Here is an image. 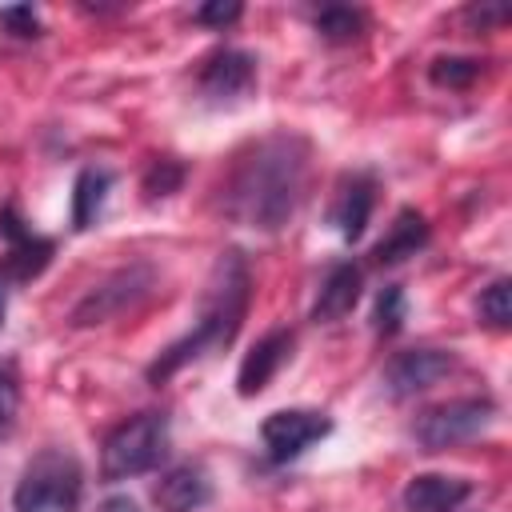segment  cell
I'll list each match as a JSON object with an SVG mask.
<instances>
[{
    "label": "cell",
    "mask_w": 512,
    "mask_h": 512,
    "mask_svg": "<svg viewBox=\"0 0 512 512\" xmlns=\"http://www.w3.org/2000/svg\"><path fill=\"white\" fill-rule=\"evenodd\" d=\"M16 408H20V380H16V368H12V364H0V432L12 428Z\"/></svg>",
    "instance_id": "obj_23"
},
{
    "label": "cell",
    "mask_w": 512,
    "mask_h": 512,
    "mask_svg": "<svg viewBox=\"0 0 512 512\" xmlns=\"http://www.w3.org/2000/svg\"><path fill=\"white\" fill-rule=\"evenodd\" d=\"M0 24H8L16 36H40V16L32 4H12V8H0Z\"/></svg>",
    "instance_id": "obj_24"
},
{
    "label": "cell",
    "mask_w": 512,
    "mask_h": 512,
    "mask_svg": "<svg viewBox=\"0 0 512 512\" xmlns=\"http://www.w3.org/2000/svg\"><path fill=\"white\" fill-rule=\"evenodd\" d=\"M496 416V404L488 396H464V400H448V404H436L428 412L416 416L412 424V440L424 448V452H444V448H456L464 440H476Z\"/></svg>",
    "instance_id": "obj_5"
},
{
    "label": "cell",
    "mask_w": 512,
    "mask_h": 512,
    "mask_svg": "<svg viewBox=\"0 0 512 512\" xmlns=\"http://www.w3.org/2000/svg\"><path fill=\"white\" fill-rule=\"evenodd\" d=\"M4 312H8V288H4V280H0V320H4Z\"/></svg>",
    "instance_id": "obj_28"
},
{
    "label": "cell",
    "mask_w": 512,
    "mask_h": 512,
    "mask_svg": "<svg viewBox=\"0 0 512 512\" xmlns=\"http://www.w3.org/2000/svg\"><path fill=\"white\" fill-rule=\"evenodd\" d=\"M180 184H184V164L172 160V156L152 160L148 172H144V192H148V200H156V196H172Z\"/></svg>",
    "instance_id": "obj_22"
},
{
    "label": "cell",
    "mask_w": 512,
    "mask_h": 512,
    "mask_svg": "<svg viewBox=\"0 0 512 512\" xmlns=\"http://www.w3.org/2000/svg\"><path fill=\"white\" fill-rule=\"evenodd\" d=\"M152 288V268L148 264H128L120 272H112L104 284H96L76 308H72V324L88 328V324H104L120 312H128L132 304H140Z\"/></svg>",
    "instance_id": "obj_6"
},
{
    "label": "cell",
    "mask_w": 512,
    "mask_h": 512,
    "mask_svg": "<svg viewBox=\"0 0 512 512\" xmlns=\"http://www.w3.org/2000/svg\"><path fill=\"white\" fill-rule=\"evenodd\" d=\"M292 332L288 328H276V332H268V336H260L248 352H244V360H240V372H236V392L240 396H260L268 384H272V376L280 372V364L292 356Z\"/></svg>",
    "instance_id": "obj_11"
},
{
    "label": "cell",
    "mask_w": 512,
    "mask_h": 512,
    "mask_svg": "<svg viewBox=\"0 0 512 512\" xmlns=\"http://www.w3.org/2000/svg\"><path fill=\"white\" fill-rule=\"evenodd\" d=\"M408 320V300H404V288L400 284H384L380 296H376V308H372V328L376 336H396Z\"/></svg>",
    "instance_id": "obj_18"
},
{
    "label": "cell",
    "mask_w": 512,
    "mask_h": 512,
    "mask_svg": "<svg viewBox=\"0 0 512 512\" xmlns=\"http://www.w3.org/2000/svg\"><path fill=\"white\" fill-rule=\"evenodd\" d=\"M464 20L476 32H488L492 24H504L508 20V4H472V8H464Z\"/></svg>",
    "instance_id": "obj_26"
},
{
    "label": "cell",
    "mask_w": 512,
    "mask_h": 512,
    "mask_svg": "<svg viewBox=\"0 0 512 512\" xmlns=\"http://www.w3.org/2000/svg\"><path fill=\"white\" fill-rule=\"evenodd\" d=\"M480 60H472V56H440V60H432V68H428V80L436 84V88H468L476 76H480Z\"/></svg>",
    "instance_id": "obj_20"
},
{
    "label": "cell",
    "mask_w": 512,
    "mask_h": 512,
    "mask_svg": "<svg viewBox=\"0 0 512 512\" xmlns=\"http://www.w3.org/2000/svg\"><path fill=\"white\" fill-rule=\"evenodd\" d=\"M0 236L8 240V256H4V276L12 280H32L48 268L52 260V240L36 236L20 216L16 208H0Z\"/></svg>",
    "instance_id": "obj_10"
},
{
    "label": "cell",
    "mask_w": 512,
    "mask_h": 512,
    "mask_svg": "<svg viewBox=\"0 0 512 512\" xmlns=\"http://www.w3.org/2000/svg\"><path fill=\"white\" fill-rule=\"evenodd\" d=\"M456 368V356L444 352V348H408V352H396L384 368V388L404 400V396H416L424 388H432L436 380H444L448 372Z\"/></svg>",
    "instance_id": "obj_8"
},
{
    "label": "cell",
    "mask_w": 512,
    "mask_h": 512,
    "mask_svg": "<svg viewBox=\"0 0 512 512\" xmlns=\"http://www.w3.org/2000/svg\"><path fill=\"white\" fill-rule=\"evenodd\" d=\"M252 84H256V56H248L240 48H220L200 68V92L212 104L240 100L252 92Z\"/></svg>",
    "instance_id": "obj_9"
},
{
    "label": "cell",
    "mask_w": 512,
    "mask_h": 512,
    "mask_svg": "<svg viewBox=\"0 0 512 512\" xmlns=\"http://www.w3.org/2000/svg\"><path fill=\"white\" fill-rule=\"evenodd\" d=\"M476 312H480L484 324H492V328H508V324H512V280H508V276L492 280V284L480 292Z\"/></svg>",
    "instance_id": "obj_21"
},
{
    "label": "cell",
    "mask_w": 512,
    "mask_h": 512,
    "mask_svg": "<svg viewBox=\"0 0 512 512\" xmlns=\"http://www.w3.org/2000/svg\"><path fill=\"white\" fill-rule=\"evenodd\" d=\"M360 288H364V272L352 264V260H340L328 268L324 284H320V296L312 304V320L316 324H332V320H344L356 300H360Z\"/></svg>",
    "instance_id": "obj_14"
},
{
    "label": "cell",
    "mask_w": 512,
    "mask_h": 512,
    "mask_svg": "<svg viewBox=\"0 0 512 512\" xmlns=\"http://www.w3.org/2000/svg\"><path fill=\"white\" fill-rule=\"evenodd\" d=\"M304 184H308V140H300L296 132H272L236 160L220 196L232 220L276 232L292 220Z\"/></svg>",
    "instance_id": "obj_1"
},
{
    "label": "cell",
    "mask_w": 512,
    "mask_h": 512,
    "mask_svg": "<svg viewBox=\"0 0 512 512\" xmlns=\"http://www.w3.org/2000/svg\"><path fill=\"white\" fill-rule=\"evenodd\" d=\"M468 496H472V480L424 472V476H412V480H408V488H404V508H408V512H456Z\"/></svg>",
    "instance_id": "obj_15"
},
{
    "label": "cell",
    "mask_w": 512,
    "mask_h": 512,
    "mask_svg": "<svg viewBox=\"0 0 512 512\" xmlns=\"http://www.w3.org/2000/svg\"><path fill=\"white\" fill-rule=\"evenodd\" d=\"M424 244H428V220L416 208H400L392 228H388V236L372 248V260L376 264H396L404 256H416Z\"/></svg>",
    "instance_id": "obj_16"
},
{
    "label": "cell",
    "mask_w": 512,
    "mask_h": 512,
    "mask_svg": "<svg viewBox=\"0 0 512 512\" xmlns=\"http://www.w3.org/2000/svg\"><path fill=\"white\" fill-rule=\"evenodd\" d=\"M152 500L160 512H196L212 500V480L200 464H176L156 480Z\"/></svg>",
    "instance_id": "obj_12"
},
{
    "label": "cell",
    "mask_w": 512,
    "mask_h": 512,
    "mask_svg": "<svg viewBox=\"0 0 512 512\" xmlns=\"http://www.w3.org/2000/svg\"><path fill=\"white\" fill-rule=\"evenodd\" d=\"M112 188V172L108 168H84L72 184V228H92V220L100 216L104 200Z\"/></svg>",
    "instance_id": "obj_17"
},
{
    "label": "cell",
    "mask_w": 512,
    "mask_h": 512,
    "mask_svg": "<svg viewBox=\"0 0 512 512\" xmlns=\"http://www.w3.org/2000/svg\"><path fill=\"white\" fill-rule=\"evenodd\" d=\"M100 512H136V504H132L128 496H112V500L100 504Z\"/></svg>",
    "instance_id": "obj_27"
},
{
    "label": "cell",
    "mask_w": 512,
    "mask_h": 512,
    "mask_svg": "<svg viewBox=\"0 0 512 512\" xmlns=\"http://www.w3.org/2000/svg\"><path fill=\"white\" fill-rule=\"evenodd\" d=\"M248 296H252V276H248V264L240 252H220L212 276H208V288H204V300H200V316H196V328L188 336H180L176 344H168L152 364H148V384H164L168 376H176L184 364L200 360L204 352H216V348H228L244 324V312H248Z\"/></svg>",
    "instance_id": "obj_2"
},
{
    "label": "cell",
    "mask_w": 512,
    "mask_h": 512,
    "mask_svg": "<svg viewBox=\"0 0 512 512\" xmlns=\"http://www.w3.org/2000/svg\"><path fill=\"white\" fill-rule=\"evenodd\" d=\"M328 432H332V420L324 412H312V408H280L260 424V440L276 464L296 460L304 448H312Z\"/></svg>",
    "instance_id": "obj_7"
},
{
    "label": "cell",
    "mask_w": 512,
    "mask_h": 512,
    "mask_svg": "<svg viewBox=\"0 0 512 512\" xmlns=\"http://www.w3.org/2000/svg\"><path fill=\"white\" fill-rule=\"evenodd\" d=\"M372 204H376V180L368 172H352L344 176L340 192H336V204H332V224L340 228V236L352 244L364 236L368 228V216H372Z\"/></svg>",
    "instance_id": "obj_13"
},
{
    "label": "cell",
    "mask_w": 512,
    "mask_h": 512,
    "mask_svg": "<svg viewBox=\"0 0 512 512\" xmlns=\"http://www.w3.org/2000/svg\"><path fill=\"white\" fill-rule=\"evenodd\" d=\"M80 496H84L80 460L64 448H44L20 472L12 488V508L16 512H76Z\"/></svg>",
    "instance_id": "obj_3"
},
{
    "label": "cell",
    "mask_w": 512,
    "mask_h": 512,
    "mask_svg": "<svg viewBox=\"0 0 512 512\" xmlns=\"http://www.w3.org/2000/svg\"><path fill=\"white\" fill-rule=\"evenodd\" d=\"M240 4L236 0H212V4H200L196 8V20L200 24H212V28H228V24H236L240 20Z\"/></svg>",
    "instance_id": "obj_25"
},
{
    "label": "cell",
    "mask_w": 512,
    "mask_h": 512,
    "mask_svg": "<svg viewBox=\"0 0 512 512\" xmlns=\"http://www.w3.org/2000/svg\"><path fill=\"white\" fill-rule=\"evenodd\" d=\"M168 456V416L164 412H140L124 424H116L100 448V472L104 480H132Z\"/></svg>",
    "instance_id": "obj_4"
},
{
    "label": "cell",
    "mask_w": 512,
    "mask_h": 512,
    "mask_svg": "<svg viewBox=\"0 0 512 512\" xmlns=\"http://www.w3.org/2000/svg\"><path fill=\"white\" fill-rule=\"evenodd\" d=\"M312 24H316V32H320L324 40H352V36H360L364 16H360L356 8H344V4H324V8L312 16Z\"/></svg>",
    "instance_id": "obj_19"
}]
</instances>
